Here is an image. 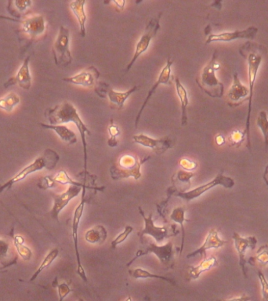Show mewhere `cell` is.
<instances>
[{
    "instance_id": "obj_12",
    "label": "cell",
    "mask_w": 268,
    "mask_h": 301,
    "mask_svg": "<svg viewBox=\"0 0 268 301\" xmlns=\"http://www.w3.org/2000/svg\"><path fill=\"white\" fill-rule=\"evenodd\" d=\"M21 31L32 39H37L46 33V21L41 14L29 16L21 21Z\"/></svg>"
},
{
    "instance_id": "obj_3",
    "label": "cell",
    "mask_w": 268,
    "mask_h": 301,
    "mask_svg": "<svg viewBox=\"0 0 268 301\" xmlns=\"http://www.w3.org/2000/svg\"><path fill=\"white\" fill-rule=\"evenodd\" d=\"M217 53H213L210 62L205 65L196 78V83L205 94L212 97L221 98L224 95V87L222 83L216 76V71L220 65L216 62Z\"/></svg>"
},
{
    "instance_id": "obj_38",
    "label": "cell",
    "mask_w": 268,
    "mask_h": 301,
    "mask_svg": "<svg viewBox=\"0 0 268 301\" xmlns=\"http://www.w3.org/2000/svg\"><path fill=\"white\" fill-rule=\"evenodd\" d=\"M134 228H132V226L130 225H126L125 227V229L123 232H121L116 238H115L113 241L112 242V248H116L118 245L119 244L122 243V242H125L126 239H127L128 237L129 236L131 233H132V231H133Z\"/></svg>"
},
{
    "instance_id": "obj_18",
    "label": "cell",
    "mask_w": 268,
    "mask_h": 301,
    "mask_svg": "<svg viewBox=\"0 0 268 301\" xmlns=\"http://www.w3.org/2000/svg\"><path fill=\"white\" fill-rule=\"evenodd\" d=\"M227 243H228L227 241H224V240H222L220 238L218 231L215 228H212L208 233L206 238H205L204 243L197 250L187 254V258H192V257H196L198 255H200L204 259L207 258L206 257V251L208 250L221 248Z\"/></svg>"
},
{
    "instance_id": "obj_9",
    "label": "cell",
    "mask_w": 268,
    "mask_h": 301,
    "mask_svg": "<svg viewBox=\"0 0 268 301\" xmlns=\"http://www.w3.org/2000/svg\"><path fill=\"white\" fill-rule=\"evenodd\" d=\"M86 189H84V195L82 196L81 203L77 206L75 208V212H74L73 220H72V226H71V230H72V238H73L74 247H75V256H76L77 260V273L80 276L83 280L87 283V274H86L85 270H84V266L82 264L81 259H80L79 251H78V227H79L80 222H81V218L84 214V207H85V199H84V194H85Z\"/></svg>"
},
{
    "instance_id": "obj_23",
    "label": "cell",
    "mask_w": 268,
    "mask_h": 301,
    "mask_svg": "<svg viewBox=\"0 0 268 301\" xmlns=\"http://www.w3.org/2000/svg\"><path fill=\"white\" fill-rule=\"evenodd\" d=\"M85 0H76L70 3L69 7L74 15L77 18L79 24L80 34L82 37L86 36V22H87V14L85 13Z\"/></svg>"
},
{
    "instance_id": "obj_10",
    "label": "cell",
    "mask_w": 268,
    "mask_h": 301,
    "mask_svg": "<svg viewBox=\"0 0 268 301\" xmlns=\"http://www.w3.org/2000/svg\"><path fill=\"white\" fill-rule=\"evenodd\" d=\"M138 209H139L140 214L142 216L144 222V228L141 231V233H140V238H141V240L143 239V237L144 235H150V236L152 237L155 240L157 244H160L166 238H169L170 236L168 228L156 226V225H154L152 218V213H150L148 216H146L144 214V212L143 211L142 208L141 206L138 207Z\"/></svg>"
},
{
    "instance_id": "obj_43",
    "label": "cell",
    "mask_w": 268,
    "mask_h": 301,
    "mask_svg": "<svg viewBox=\"0 0 268 301\" xmlns=\"http://www.w3.org/2000/svg\"><path fill=\"white\" fill-rule=\"evenodd\" d=\"M180 166L184 170L192 171V170L197 168L198 164L192 161V160L189 159V158H183L180 160Z\"/></svg>"
},
{
    "instance_id": "obj_35",
    "label": "cell",
    "mask_w": 268,
    "mask_h": 301,
    "mask_svg": "<svg viewBox=\"0 0 268 301\" xmlns=\"http://www.w3.org/2000/svg\"><path fill=\"white\" fill-rule=\"evenodd\" d=\"M53 180L55 183H58L61 184H69V185L78 186V187H83L84 189L91 188L89 186L86 185V184H83V183L77 182L75 180H72L71 177L68 176L67 174L66 171L65 170H61L58 174H56L55 177H53Z\"/></svg>"
},
{
    "instance_id": "obj_7",
    "label": "cell",
    "mask_w": 268,
    "mask_h": 301,
    "mask_svg": "<svg viewBox=\"0 0 268 301\" xmlns=\"http://www.w3.org/2000/svg\"><path fill=\"white\" fill-rule=\"evenodd\" d=\"M219 185L223 186L225 188H232L234 186V180L231 177L224 176L222 171V172L216 176L215 178L209 181V182L195 187L193 190H189V191H181V193L180 191L175 196L181 198L183 200L187 201V202H190L193 199L200 197L204 193H206L210 189L213 188L214 187Z\"/></svg>"
},
{
    "instance_id": "obj_4",
    "label": "cell",
    "mask_w": 268,
    "mask_h": 301,
    "mask_svg": "<svg viewBox=\"0 0 268 301\" xmlns=\"http://www.w3.org/2000/svg\"><path fill=\"white\" fill-rule=\"evenodd\" d=\"M146 161H140L137 156L132 155H124L118 159L117 162L110 169L111 177L114 180L129 178L132 177L135 180L141 178V168L142 164Z\"/></svg>"
},
{
    "instance_id": "obj_20",
    "label": "cell",
    "mask_w": 268,
    "mask_h": 301,
    "mask_svg": "<svg viewBox=\"0 0 268 301\" xmlns=\"http://www.w3.org/2000/svg\"><path fill=\"white\" fill-rule=\"evenodd\" d=\"M173 62L170 61V58L167 60V65H165L164 68L162 69L161 72H160L159 76H158V79H157L155 84H154L152 87L150 89L149 92H148V96H147L146 99L144 100V104H143L142 107L140 109L139 113H138V116H137L136 121H135V126L138 128V123H139L140 119H141V114H142L144 108L146 107L147 104L149 101L151 97H152L153 94L155 92V90L159 87L162 84H170V76H171V68L173 65Z\"/></svg>"
},
{
    "instance_id": "obj_28",
    "label": "cell",
    "mask_w": 268,
    "mask_h": 301,
    "mask_svg": "<svg viewBox=\"0 0 268 301\" xmlns=\"http://www.w3.org/2000/svg\"><path fill=\"white\" fill-rule=\"evenodd\" d=\"M59 250H58V248L53 249V250L49 251V254L45 257V258L43 259V261L41 263L40 265L38 267L37 270H36V272H35L34 274L33 275V276L31 277V279H29V283L36 280V279H37L38 276H39L41 273L43 272L45 269L47 268V267H49L51 264H53V261L56 260L57 257L59 255Z\"/></svg>"
},
{
    "instance_id": "obj_47",
    "label": "cell",
    "mask_w": 268,
    "mask_h": 301,
    "mask_svg": "<svg viewBox=\"0 0 268 301\" xmlns=\"http://www.w3.org/2000/svg\"><path fill=\"white\" fill-rule=\"evenodd\" d=\"M215 141L216 143L218 144L220 146L225 143V139H224V136L221 134H218V136H216Z\"/></svg>"
},
{
    "instance_id": "obj_19",
    "label": "cell",
    "mask_w": 268,
    "mask_h": 301,
    "mask_svg": "<svg viewBox=\"0 0 268 301\" xmlns=\"http://www.w3.org/2000/svg\"><path fill=\"white\" fill-rule=\"evenodd\" d=\"M100 77V72L94 66H90L74 76L64 78L63 81L68 84L83 86L85 87H93Z\"/></svg>"
},
{
    "instance_id": "obj_14",
    "label": "cell",
    "mask_w": 268,
    "mask_h": 301,
    "mask_svg": "<svg viewBox=\"0 0 268 301\" xmlns=\"http://www.w3.org/2000/svg\"><path fill=\"white\" fill-rule=\"evenodd\" d=\"M173 244L172 242H167L166 245H155L154 243H149V245L147 247L145 250H139L138 254H137L136 257L128 264V266L130 265L131 263L133 260H136L139 257H141L143 255H146L148 254H154V255L156 256L162 264L164 265L170 264L171 262L172 259L173 257Z\"/></svg>"
},
{
    "instance_id": "obj_52",
    "label": "cell",
    "mask_w": 268,
    "mask_h": 301,
    "mask_svg": "<svg viewBox=\"0 0 268 301\" xmlns=\"http://www.w3.org/2000/svg\"><path fill=\"white\" fill-rule=\"evenodd\" d=\"M147 301H150L149 299H148V298H147Z\"/></svg>"
},
{
    "instance_id": "obj_49",
    "label": "cell",
    "mask_w": 268,
    "mask_h": 301,
    "mask_svg": "<svg viewBox=\"0 0 268 301\" xmlns=\"http://www.w3.org/2000/svg\"><path fill=\"white\" fill-rule=\"evenodd\" d=\"M263 180L266 183V185L268 187V165L266 166V169H265L264 174L263 176Z\"/></svg>"
},
{
    "instance_id": "obj_15",
    "label": "cell",
    "mask_w": 268,
    "mask_h": 301,
    "mask_svg": "<svg viewBox=\"0 0 268 301\" xmlns=\"http://www.w3.org/2000/svg\"><path fill=\"white\" fill-rule=\"evenodd\" d=\"M133 142L144 147L151 148L158 155L164 153L173 147V141L168 136L154 139L144 133L133 136Z\"/></svg>"
},
{
    "instance_id": "obj_17",
    "label": "cell",
    "mask_w": 268,
    "mask_h": 301,
    "mask_svg": "<svg viewBox=\"0 0 268 301\" xmlns=\"http://www.w3.org/2000/svg\"><path fill=\"white\" fill-rule=\"evenodd\" d=\"M29 63H30V57H27L23 62L22 65H20L15 76L10 78L4 84V87L7 88L10 86L18 85L23 90H29L32 87V82H33Z\"/></svg>"
},
{
    "instance_id": "obj_33",
    "label": "cell",
    "mask_w": 268,
    "mask_h": 301,
    "mask_svg": "<svg viewBox=\"0 0 268 301\" xmlns=\"http://www.w3.org/2000/svg\"><path fill=\"white\" fill-rule=\"evenodd\" d=\"M10 244L8 240L0 239V263L4 268L15 263V260L10 258Z\"/></svg>"
},
{
    "instance_id": "obj_26",
    "label": "cell",
    "mask_w": 268,
    "mask_h": 301,
    "mask_svg": "<svg viewBox=\"0 0 268 301\" xmlns=\"http://www.w3.org/2000/svg\"><path fill=\"white\" fill-rule=\"evenodd\" d=\"M175 85H176L177 95L180 98V105H181V125L184 126H186L187 122V106L189 104V95H187V90L182 85L178 78L175 79Z\"/></svg>"
},
{
    "instance_id": "obj_24",
    "label": "cell",
    "mask_w": 268,
    "mask_h": 301,
    "mask_svg": "<svg viewBox=\"0 0 268 301\" xmlns=\"http://www.w3.org/2000/svg\"><path fill=\"white\" fill-rule=\"evenodd\" d=\"M218 264H218V260L215 257L204 259L199 265L191 266L189 267V277L193 280L198 279L202 273L210 270L212 267H218Z\"/></svg>"
},
{
    "instance_id": "obj_37",
    "label": "cell",
    "mask_w": 268,
    "mask_h": 301,
    "mask_svg": "<svg viewBox=\"0 0 268 301\" xmlns=\"http://www.w3.org/2000/svg\"><path fill=\"white\" fill-rule=\"evenodd\" d=\"M109 133L110 134L108 145L109 146L116 147L118 145L117 136L120 135L121 132L119 128L114 124L113 119H111L110 125L109 126Z\"/></svg>"
},
{
    "instance_id": "obj_36",
    "label": "cell",
    "mask_w": 268,
    "mask_h": 301,
    "mask_svg": "<svg viewBox=\"0 0 268 301\" xmlns=\"http://www.w3.org/2000/svg\"><path fill=\"white\" fill-rule=\"evenodd\" d=\"M256 125L260 128L264 136L265 145L268 147V119L266 112L261 111L256 119Z\"/></svg>"
},
{
    "instance_id": "obj_44",
    "label": "cell",
    "mask_w": 268,
    "mask_h": 301,
    "mask_svg": "<svg viewBox=\"0 0 268 301\" xmlns=\"http://www.w3.org/2000/svg\"><path fill=\"white\" fill-rule=\"evenodd\" d=\"M14 6L19 12H24L33 5L32 1H14Z\"/></svg>"
},
{
    "instance_id": "obj_11",
    "label": "cell",
    "mask_w": 268,
    "mask_h": 301,
    "mask_svg": "<svg viewBox=\"0 0 268 301\" xmlns=\"http://www.w3.org/2000/svg\"><path fill=\"white\" fill-rule=\"evenodd\" d=\"M82 189L83 187H78V186L70 185V187L65 191L61 193V194L53 193L52 197L53 199V205L52 209L49 212L52 218L58 222L60 213L68 206L70 201L75 199L80 194Z\"/></svg>"
},
{
    "instance_id": "obj_27",
    "label": "cell",
    "mask_w": 268,
    "mask_h": 301,
    "mask_svg": "<svg viewBox=\"0 0 268 301\" xmlns=\"http://www.w3.org/2000/svg\"><path fill=\"white\" fill-rule=\"evenodd\" d=\"M138 87H134L131 88L130 90H128L126 92H117L111 88H108L106 90L108 97H109L110 102L112 104H116L118 108L122 109L124 106L126 100H127L128 97L135 92L138 90Z\"/></svg>"
},
{
    "instance_id": "obj_25",
    "label": "cell",
    "mask_w": 268,
    "mask_h": 301,
    "mask_svg": "<svg viewBox=\"0 0 268 301\" xmlns=\"http://www.w3.org/2000/svg\"><path fill=\"white\" fill-rule=\"evenodd\" d=\"M108 238V232L103 225H97L87 231L85 239L90 244L102 245Z\"/></svg>"
},
{
    "instance_id": "obj_48",
    "label": "cell",
    "mask_w": 268,
    "mask_h": 301,
    "mask_svg": "<svg viewBox=\"0 0 268 301\" xmlns=\"http://www.w3.org/2000/svg\"><path fill=\"white\" fill-rule=\"evenodd\" d=\"M113 3H114L116 6H117L118 8H119L120 11H122V10H123V8H124L125 4H126V2L123 1V0H122V1H113Z\"/></svg>"
},
{
    "instance_id": "obj_30",
    "label": "cell",
    "mask_w": 268,
    "mask_h": 301,
    "mask_svg": "<svg viewBox=\"0 0 268 301\" xmlns=\"http://www.w3.org/2000/svg\"><path fill=\"white\" fill-rule=\"evenodd\" d=\"M170 218L172 221L176 222V223L179 224L180 225L182 231V242H181V249H180V254H182L183 251V244H184V238H185V230L184 225L183 223L185 222H189L186 218H185V209L182 206H179V207H176L173 209V212H172L171 215H170Z\"/></svg>"
},
{
    "instance_id": "obj_16",
    "label": "cell",
    "mask_w": 268,
    "mask_h": 301,
    "mask_svg": "<svg viewBox=\"0 0 268 301\" xmlns=\"http://www.w3.org/2000/svg\"><path fill=\"white\" fill-rule=\"evenodd\" d=\"M258 31V29L250 27L242 31L226 32L220 34H212L209 36L205 43H213V42H231L236 39H253Z\"/></svg>"
},
{
    "instance_id": "obj_21",
    "label": "cell",
    "mask_w": 268,
    "mask_h": 301,
    "mask_svg": "<svg viewBox=\"0 0 268 301\" xmlns=\"http://www.w3.org/2000/svg\"><path fill=\"white\" fill-rule=\"evenodd\" d=\"M250 96V90L248 87L243 85L240 81L237 74H234L233 84L227 93V99L231 102V105H237L242 102L246 97Z\"/></svg>"
},
{
    "instance_id": "obj_5",
    "label": "cell",
    "mask_w": 268,
    "mask_h": 301,
    "mask_svg": "<svg viewBox=\"0 0 268 301\" xmlns=\"http://www.w3.org/2000/svg\"><path fill=\"white\" fill-rule=\"evenodd\" d=\"M69 43V29L61 26L52 48L55 64L58 66H68L72 62Z\"/></svg>"
},
{
    "instance_id": "obj_41",
    "label": "cell",
    "mask_w": 268,
    "mask_h": 301,
    "mask_svg": "<svg viewBox=\"0 0 268 301\" xmlns=\"http://www.w3.org/2000/svg\"><path fill=\"white\" fill-rule=\"evenodd\" d=\"M257 275H258L259 279H260V284H261L262 296H263V301H268V282L262 271L258 270Z\"/></svg>"
},
{
    "instance_id": "obj_50",
    "label": "cell",
    "mask_w": 268,
    "mask_h": 301,
    "mask_svg": "<svg viewBox=\"0 0 268 301\" xmlns=\"http://www.w3.org/2000/svg\"><path fill=\"white\" fill-rule=\"evenodd\" d=\"M125 301H132V298H131V296H129V297H128Z\"/></svg>"
},
{
    "instance_id": "obj_51",
    "label": "cell",
    "mask_w": 268,
    "mask_h": 301,
    "mask_svg": "<svg viewBox=\"0 0 268 301\" xmlns=\"http://www.w3.org/2000/svg\"><path fill=\"white\" fill-rule=\"evenodd\" d=\"M77 301H84V299H78V300H77Z\"/></svg>"
},
{
    "instance_id": "obj_1",
    "label": "cell",
    "mask_w": 268,
    "mask_h": 301,
    "mask_svg": "<svg viewBox=\"0 0 268 301\" xmlns=\"http://www.w3.org/2000/svg\"><path fill=\"white\" fill-rule=\"evenodd\" d=\"M45 116L47 118L49 125H62L65 123H73L79 131L82 142L84 145V170L87 172V151L86 134L91 135L89 128L82 120L75 106L68 101L61 103L53 108L46 109Z\"/></svg>"
},
{
    "instance_id": "obj_45",
    "label": "cell",
    "mask_w": 268,
    "mask_h": 301,
    "mask_svg": "<svg viewBox=\"0 0 268 301\" xmlns=\"http://www.w3.org/2000/svg\"><path fill=\"white\" fill-rule=\"evenodd\" d=\"M42 185L39 186V187H42V188H51V187H55V181L53 180V179L50 177H45L43 178V182H41Z\"/></svg>"
},
{
    "instance_id": "obj_42",
    "label": "cell",
    "mask_w": 268,
    "mask_h": 301,
    "mask_svg": "<svg viewBox=\"0 0 268 301\" xmlns=\"http://www.w3.org/2000/svg\"><path fill=\"white\" fill-rule=\"evenodd\" d=\"M58 287V296H59V301H63L64 299L72 292V289L69 287L68 284L66 283H62L61 284L57 285Z\"/></svg>"
},
{
    "instance_id": "obj_34",
    "label": "cell",
    "mask_w": 268,
    "mask_h": 301,
    "mask_svg": "<svg viewBox=\"0 0 268 301\" xmlns=\"http://www.w3.org/2000/svg\"><path fill=\"white\" fill-rule=\"evenodd\" d=\"M249 264L251 265H256V263H259L260 265L264 266L267 265L268 264V245L265 244V245H262L259 248L256 252V256L255 257H250L248 260Z\"/></svg>"
},
{
    "instance_id": "obj_29",
    "label": "cell",
    "mask_w": 268,
    "mask_h": 301,
    "mask_svg": "<svg viewBox=\"0 0 268 301\" xmlns=\"http://www.w3.org/2000/svg\"><path fill=\"white\" fill-rule=\"evenodd\" d=\"M20 97L16 93H9L4 97H0V109L7 113H12L14 107L20 104Z\"/></svg>"
},
{
    "instance_id": "obj_6",
    "label": "cell",
    "mask_w": 268,
    "mask_h": 301,
    "mask_svg": "<svg viewBox=\"0 0 268 301\" xmlns=\"http://www.w3.org/2000/svg\"><path fill=\"white\" fill-rule=\"evenodd\" d=\"M248 60V72H249V84H250V96H249V108L248 115H247V120H246V133L247 138V147L251 148V142H250V116L252 113V102H253V91H254L255 81H256V75L258 73L259 68L261 65V55L257 53H250L247 56Z\"/></svg>"
},
{
    "instance_id": "obj_46",
    "label": "cell",
    "mask_w": 268,
    "mask_h": 301,
    "mask_svg": "<svg viewBox=\"0 0 268 301\" xmlns=\"http://www.w3.org/2000/svg\"><path fill=\"white\" fill-rule=\"evenodd\" d=\"M251 299L250 296H247V295H243L240 297L233 298V299H220L218 301H250Z\"/></svg>"
},
{
    "instance_id": "obj_31",
    "label": "cell",
    "mask_w": 268,
    "mask_h": 301,
    "mask_svg": "<svg viewBox=\"0 0 268 301\" xmlns=\"http://www.w3.org/2000/svg\"><path fill=\"white\" fill-rule=\"evenodd\" d=\"M14 245L17 250V254L23 260L28 261L33 257V251L24 245V238L21 235H17L14 237Z\"/></svg>"
},
{
    "instance_id": "obj_2",
    "label": "cell",
    "mask_w": 268,
    "mask_h": 301,
    "mask_svg": "<svg viewBox=\"0 0 268 301\" xmlns=\"http://www.w3.org/2000/svg\"><path fill=\"white\" fill-rule=\"evenodd\" d=\"M59 160V155L55 151L52 149H46L43 155L38 157L34 160V162L21 169L12 178H10L8 181L0 185V193L10 190L13 185L24 180L30 174L43 170V169H47L49 170H53Z\"/></svg>"
},
{
    "instance_id": "obj_13",
    "label": "cell",
    "mask_w": 268,
    "mask_h": 301,
    "mask_svg": "<svg viewBox=\"0 0 268 301\" xmlns=\"http://www.w3.org/2000/svg\"><path fill=\"white\" fill-rule=\"evenodd\" d=\"M234 247L239 256V265L243 270V276L247 278V269H246V252L247 249L253 250L256 248L257 239L255 236H249L246 238L242 237L238 232L233 234Z\"/></svg>"
},
{
    "instance_id": "obj_39",
    "label": "cell",
    "mask_w": 268,
    "mask_h": 301,
    "mask_svg": "<svg viewBox=\"0 0 268 301\" xmlns=\"http://www.w3.org/2000/svg\"><path fill=\"white\" fill-rule=\"evenodd\" d=\"M246 135V132L239 131V130L233 131L229 136L230 143L232 146L239 147L244 142Z\"/></svg>"
},
{
    "instance_id": "obj_22",
    "label": "cell",
    "mask_w": 268,
    "mask_h": 301,
    "mask_svg": "<svg viewBox=\"0 0 268 301\" xmlns=\"http://www.w3.org/2000/svg\"><path fill=\"white\" fill-rule=\"evenodd\" d=\"M42 127L45 129H51L58 135L61 140L68 145H75L78 142V138L75 132L72 131L69 128L63 125H49L40 123Z\"/></svg>"
},
{
    "instance_id": "obj_8",
    "label": "cell",
    "mask_w": 268,
    "mask_h": 301,
    "mask_svg": "<svg viewBox=\"0 0 268 301\" xmlns=\"http://www.w3.org/2000/svg\"><path fill=\"white\" fill-rule=\"evenodd\" d=\"M161 15L162 14H160V15H158L156 18H152L150 20L146 29L144 30V33H143L141 39H140L139 42L136 45L135 53H134L131 62H129V65L126 67V72H129L130 68H132V65L136 62L138 58L141 54H143L144 52H146L147 49L149 47L151 39L155 36L157 32L160 29V17H161Z\"/></svg>"
},
{
    "instance_id": "obj_32",
    "label": "cell",
    "mask_w": 268,
    "mask_h": 301,
    "mask_svg": "<svg viewBox=\"0 0 268 301\" xmlns=\"http://www.w3.org/2000/svg\"><path fill=\"white\" fill-rule=\"evenodd\" d=\"M129 274L131 275L133 279H162V280L166 281L167 283H170V284H175L174 281L173 279H169V278L165 277V276H158V275L152 274V273L148 271V270L143 268H136L134 270H130Z\"/></svg>"
},
{
    "instance_id": "obj_40",
    "label": "cell",
    "mask_w": 268,
    "mask_h": 301,
    "mask_svg": "<svg viewBox=\"0 0 268 301\" xmlns=\"http://www.w3.org/2000/svg\"><path fill=\"white\" fill-rule=\"evenodd\" d=\"M195 177V174L192 172H186L183 170H179L178 172L174 175L173 179H176L178 182L183 183V184H187L190 186V180L192 177Z\"/></svg>"
}]
</instances>
